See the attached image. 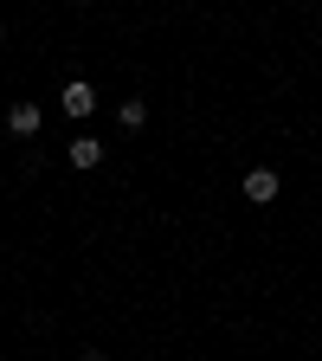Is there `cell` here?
<instances>
[{
    "label": "cell",
    "instance_id": "cell-1",
    "mask_svg": "<svg viewBox=\"0 0 322 361\" xmlns=\"http://www.w3.org/2000/svg\"><path fill=\"white\" fill-rule=\"evenodd\" d=\"M278 194H284V180H278V168H252V174H245V200H252V207H271Z\"/></svg>",
    "mask_w": 322,
    "mask_h": 361
},
{
    "label": "cell",
    "instance_id": "cell-2",
    "mask_svg": "<svg viewBox=\"0 0 322 361\" xmlns=\"http://www.w3.org/2000/svg\"><path fill=\"white\" fill-rule=\"evenodd\" d=\"M90 110H97V90H90L84 78H71L65 84V116H90Z\"/></svg>",
    "mask_w": 322,
    "mask_h": 361
},
{
    "label": "cell",
    "instance_id": "cell-3",
    "mask_svg": "<svg viewBox=\"0 0 322 361\" xmlns=\"http://www.w3.org/2000/svg\"><path fill=\"white\" fill-rule=\"evenodd\" d=\"M65 161H71V168H97V161H104V142H97V135H78V142L65 149Z\"/></svg>",
    "mask_w": 322,
    "mask_h": 361
},
{
    "label": "cell",
    "instance_id": "cell-4",
    "mask_svg": "<svg viewBox=\"0 0 322 361\" xmlns=\"http://www.w3.org/2000/svg\"><path fill=\"white\" fill-rule=\"evenodd\" d=\"M7 129H13V135H39V110H32V104H13V110H7Z\"/></svg>",
    "mask_w": 322,
    "mask_h": 361
},
{
    "label": "cell",
    "instance_id": "cell-5",
    "mask_svg": "<svg viewBox=\"0 0 322 361\" xmlns=\"http://www.w3.org/2000/svg\"><path fill=\"white\" fill-rule=\"evenodd\" d=\"M116 116H123V129H142V123H149V104H142V97H129Z\"/></svg>",
    "mask_w": 322,
    "mask_h": 361
},
{
    "label": "cell",
    "instance_id": "cell-6",
    "mask_svg": "<svg viewBox=\"0 0 322 361\" xmlns=\"http://www.w3.org/2000/svg\"><path fill=\"white\" fill-rule=\"evenodd\" d=\"M78 361H110V355H104V348H84V355H78Z\"/></svg>",
    "mask_w": 322,
    "mask_h": 361
},
{
    "label": "cell",
    "instance_id": "cell-7",
    "mask_svg": "<svg viewBox=\"0 0 322 361\" xmlns=\"http://www.w3.org/2000/svg\"><path fill=\"white\" fill-rule=\"evenodd\" d=\"M0 39H7V26H0Z\"/></svg>",
    "mask_w": 322,
    "mask_h": 361
}]
</instances>
